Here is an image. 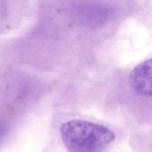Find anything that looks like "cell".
Wrapping results in <instances>:
<instances>
[{"label":"cell","mask_w":152,"mask_h":152,"mask_svg":"<svg viewBox=\"0 0 152 152\" xmlns=\"http://www.w3.org/2000/svg\"><path fill=\"white\" fill-rule=\"evenodd\" d=\"M60 132L69 152H101L115 139V133L109 128L81 119L64 123Z\"/></svg>","instance_id":"obj_1"},{"label":"cell","mask_w":152,"mask_h":152,"mask_svg":"<svg viewBox=\"0 0 152 152\" xmlns=\"http://www.w3.org/2000/svg\"><path fill=\"white\" fill-rule=\"evenodd\" d=\"M129 84L137 93L152 96V58L141 62L132 70Z\"/></svg>","instance_id":"obj_2"}]
</instances>
